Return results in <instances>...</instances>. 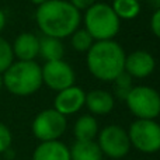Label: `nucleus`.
Here are the masks:
<instances>
[{"mask_svg": "<svg viewBox=\"0 0 160 160\" xmlns=\"http://www.w3.org/2000/svg\"><path fill=\"white\" fill-rule=\"evenodd\" d=\"M35 21L44 35L65 39L80 27L82 13L68 0H48L37 6Z\"/></svg>", "mask_w": 160, "mask_h": 160, "instance_id": "f257e3e1", "label": "nucleus"}, {"mask_svg": "<svg viewBox=\"0 0 160 160\" xmlns=\"http://www.w3.org/2000/svg\"><path fill=\"white\" fill-rule=\"evenodd\" d=\"M125 58L127 53L117 41H96L86 53V65L93 78L112 83L124 72Z\"/></svg>", "mask_w": 160, "mask_h": 160, "instance_id": "f03ea898", "label": "nucleus"}, {"mask_svg": "<svg viewBox=\"0 0 160 160\" xmlns=\"http://www.w3.org/2000/svg\"><path fill=\"white\" fill-rule=\"evenodd\" d=\"M3 88L17 97H28L42 87L41 66L37 61H14L2 75Z\"/></svg>", "mask_w": 160, "mask_h": 160, "instance_id": "7ed1b4c3", "label": "nucleus"}, {"mask_svg": "<svg viewBox=\"0 0 160 160\" xmlns=\"http://www.w3.org/2000/svg\"><path fill=\"white\" fill-rule=\"evenodd\" d=\"M84 30L93 37L94 41H108L114 39L119 32L121 20L114 13L111 4L96 2L84 11L82 17Z\"/></svg>", "mask_w": 160, "mask_h": 160, "instance_id": "20e7f679", "label": "nucleus"}, {"mask_svg": "<svg viewBox=\"0 0 160 160\" xmlns=\"http://www.w3.org/2000/svg\"><path fill=\"white\" fill-rule=\"evenodd\" d=\"M124 101L136 119H156L160 117V93L150 86H133Z\"/></svg>", "mask_w": 160, "mask_h": 160, "instance_id": "39448f33", "label": "nucleus"}, {"mask_svg": "<svg viewBox=\"0 0 160 160\" xmlns=\"http://www.w3.org/2000/svg\"><path fill=\"white\" fill-rule=\"evenodd\" d=\"M131 146L141 153L160 152V124L156 119H135L128 129Z\"/></svg>", "mask_w": 160, "mask_h": 160, "instance_id": "423d86ee", "label": "nucleus"}, {"mask_svg": "<svg viewBox=\"0 0 160 160\" xmlns=\"http://www.w3.org/2000/svg\"><path fill=\"white\" fill-rule=\"evenodd\" d=\"M68 128V119L65 115L55 110V108H47L42 110L34 117L31 131L32 135L39 142L59 141Z\"/></svg>", "mask_w": 160, "mask_h": 160, "instance_id": "0eeeda50", "label": "nucleus"}, {"mask_svg": "<svg viewBox=\"0 0 160 160\" xmlns=\"http://www.w3.org/2000/svg\"><path fill=\"white\" fill-rule=\"evenodd\" d=\"M97 145L102 155L110 159H122L129 153L131 142L128 136V131L121 125L111 124L98 131L97 135Z\"/></svg>", "mask_w": 160, "mask_h": 160, "instance_id": "6e6552de", "label": "nucleus"}, {"mask_svg": "<svg viewBox=\"0 0 160 160\" xmlns=\"http://www.w3.org/2000/svg\"><path fill=\"white\" fill-rule=\"evenodd\" d=\"M42 84L49 87L53 91H61L75 84L76 73L73 68L63 59L45 62L41 66Z\"/></svg>", "mask_w": 160, "mask_h": 160, "instance_id": "1a4fd4ad", "label": "nucleus"}, {"mask_svg": "<svg viewBox=\"0 0 160 160\" xmlns=\"http://www.w3.org/2000/svg\"><path fill=\"white\" fill-rule=\"evenodd\" d=\"M86 102V93L82 87L73 84L68 88L58 91L53 100V108L62 115H73L79 112Z\"/></svg>", "mask_w": 160, "mask_h": 160, "instance_id": "9d476101", "label": "nucleus"}, {"mask_svg": "<svg viewBox=\"0 0 160 160\" xmlns=\"http://www.w3.org/2000/svg\"><path fill=\"white\" fill-rule=\"evenodd\" d=\"M156 61L153 55L148 51L138 49L131 52L125 58L124 72L132 79H146L155 72Z\"/></svg>", "mask_w": 160, "mask_h": 160, "instance_id": "9b49d317", "label": "nucleus"}, {"mask_svg": "<svg viewBox=\"0 0 160 160\" xmlns=\"http://www.w3.org/2000/svg\"><path fill=\"white\" fill-rule=\"evenodd\" d=\"M11 49L17 61H35L39 56V38L32 32H21L13 41Z\"/></svg>", "mask_w": 160, "mask_h": 160, "instance_id": "f8f14e48", "label": "nucleus"}, {"mask_svg": "<svg viewBox=\"0 0 160 160\" xmlns=\"http://www.w3.org/2000/svg\"><path fill=\"white\" fill-rule=\"evenodd\" d=\"M84 105L90 111L91 115H107L114 110L115 105V97L107 90L96 88L86 93Z\"/></svg>", "mask_w": 160, "mask_h": 160, "instance_id": "ddd939ff", "label": "nucleus"}, {"mask_svg": "<svg viewBox=\"0 0 160 160\" xmlns=\"http://www.w3.org/2000/svg\"><path fill=\"white\" fill-rule=\"evenodd\" d=\"M31 160H70V150L62 141L39 142Z\"/></svg>", "mask_w": 160, "mask_h": 160, "instance_id": "4468645a", "label": "nucleus"}, {"mask_svg": "<svg viewBox=\"0 0 160 160\" xmlns=\"http://www.w3.org/2000/svg\"><path fill=\"white\" fill-rule=\"evenodd\" d=\"M98 131V122L91 114L80 115L73 125V135L76 141H96Z\"/></svg>", "mask_w": 160, "mask_h": 160, "instance_id": "2eb2a0df", "label": "nucleus"}, {"mask_svg": "<svg viewBox=\"0 0 160 160\" xmlns=\"http://www.w3.org/2000/svg\"><path fill=\"white\" fill-rule=\"evenodd\" d=\"M70 150V160H102L104 155L96 141H76Z\"/></svg>", "mask_w": 160, "mask_h": 160, "instance_id": "dca6fc26", "label": "nucleus"}, {"mask_svg": "<svg viewBox=\"0 0 160 160\" xmlns=\"http://www.w3.org/2000/svg\"><path fill=\"white\" fill-rule=\"evenodd\" d=\"M63 55H65V45L62 42V39L47 35L39 38V56L45 62L63 59Z\"/></svg>", "mask_w": 160, "mask_h": 160, "instance_id": "f3484780", "label": "nucleus"}, {"mask_svg": "<svg viewBox=\"0 0 160 160\" xmlns=\"http://www.w3.org/2000/svg\"><path fill=\"white\" fill-rule=\"evenodd\" d=\"M114 13L119 20H133L141 13V2L138 0H114L112 4Z\"/></svg>", "mask_w": 160, "mask_h": 160, "instance_id": "a211bd4d", "label": "nucleus"}, {"mask_svg": "<svg viewBox=\"0 0 160 160\" xmlns=\"http://www.w3.org/2000/svg\"><path fill=\"white\" fill-rule=\"evenodd\" d=\"M70 38V45L75 51L82 53H87V51L93 47V44L96 41L93 39V37L84 30V28H78L72 35L69 37Z\"/></svg>", "mask_w": 160, "mask_h": 160, "instance_id": "6ab92c4d", "label": "nucleus"}, {"mask_svg": "<svg viewBox=\"0 0 160 160\" xmlns=\"http://www.w3.org/2000/svg\"><path fill=\"white\" fill-rule=\"evenodd\" d=\"M112 83H114V93H115V96L121 100L127 98L128 93H129L131 88L133 87L132 86V78L125 72H122Z\"/></svg>", "mask_w": 160, "mask_h": 160, "instance_id": "aec40b11", "label": "nucleus"}, {"mask_svg": "<svg viewBox=\"0 0 160 160\" xmlns=\"http://www.w3.org/2000/svg\"><path fill=\"white\" fill-rule=\"evenodd\" d=\"M16 61L13 55V49H11V44L6 38L0 35V75L6 72L8 66Z\"/></svg>", "mask_w": 160, "mask_h": 160, "instance_id": "412c9836", "label": "nucleus"}, {"mask_svg": "<svg viewBox=\"0 0 160 160\" xmlns=\"http://www.w3.org/2000/svg\"><path fill=\"white\" fill-rule=\"evenodd\" d=\"M13 143V133H11L10 128L0 121V155L2 153H7Z\"/></svg>", "mask_w": 160, "mask_h": 160, "instance_id": "4be33fe9", "label": "nucleus"}, {"mask_svg": "<svg viewBox=\"0 0 160 160\" xmlns=\"http://www.w3.org/2000/svg\"><path fill=\"white\" fill-rule=\"evenodd\" d=\"M150 30L160 39V8H156L150 17Z\"/></svg>", "mask_w": 160, "mask_h": 160, "instance_id": "5701e85b", "label": "nucleus"}, {"mask_svg": "<svg viewBox=\"0 0 160 160\" xmlns=\"http://www.w3.org/2000/svg\"><path fill=\"white\" fill-rule=\"evenodd\" d=\"M68 2H69L73 7H76L80 13H82V11L87 10L88 7H91V6H93L97 0H68Z\"/></svg>", "mask_w": 160, "mask_h": 160, "instance_id": "b1692460", "label": "nucleus"}, {"mask_svg": "<svg viewBox=\"0 0 160 160\" xmlns=\"http://www.w3.org/2000/svg\"><path fill=\"white\" fill-rule=\"evenodd\" d=\"M6 24H7V17H6V13L0 8V32L4 30Z\"/></svg>", "mask_w": 160, "mask_h": 160, "instance_id": "393cba45", "label": "nucleus"}, {"mask_svg": "<svg viewBox=\"0 0 160 160\" xmlns=\"http://www.w3.org/2000/svg\"><path fill=\"white\" fill-rule=\"evenodd\" d=\"M30 2L35 6H41V4H44L45 2H48V0H30Z\"/></svg>", "mask_w": 160, "mask_h": 160, "instance_id": "a878e982", "label": "nucleus"}, {"mask_svg": "<svg viewBox=\"0 0 160 160\" xmlns=\"http://www.w3.org/2000/svg\"><path fill=\"white\" fill-rule=\"evenodd\" d=\"M149 3L155 6V8H160V0H149Z\"/></svg>", "mask_w": 160, "mask_h": 160, "instance_id": "bb28decb", "label": "nucleus"}, {"mask_svg": "<svg viewBox=\"0 0 160 160\" xmlns=\"http://www.w3.org/2000/svg\"><path fill=\"white\" fill-rule=\"evenodd\" d=\"M3 90V78H2V75H0V91Z\"/></svg>", "mask_w": 160, "mask_h": 160, "instance_id": "cd10ccee", "label": "nucleus"}, {"mask_svg": "<svg viewBox=\"0 0 160 160\" xmlns=\"http://www.w3.org/2000/svg\"><path fill=\"white\" fill-rule=\"evenodd\" d=\"M138 2H142V0H138Z\"/></svg>", "mask_w": 160, "mask_h": 160, "instance_id": "c85d7f7f", "label": "nucleus"}]
</instances>
